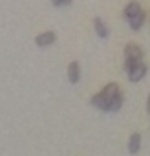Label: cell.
I'll list each match as a JSON object with an SVG mask.
<instances>
[{"label": "cell", "instance_id": "cell-10", "mask_svg": "<svg viewBox=\"0 0 150 156\" xmlns=\"http://www.w3.org/2000/svg\"><path fill=\"white\" fill-rule=\"evenodd\" d=\"M123 101H124V96H123V92H119V94L110 101V105H108V112H117V110H121Z\"/></svg>", "mask_w": 150, "mask_h": 156}, {"label": "cell", "instance_id": "cell-1", "mask_svg": "<svg viewBox=\"0 0 150 156\" xmlns=\"http://www.w3.org/2000/svg\"><path fill=\"white\" fill-rule=\"evenodd\" d=\"M137 61H143V50L137 44H128L124 48V70H128Z\"/></svg>", "mask_w": 150, "mask_h": 156}, {"label": "cell", "instance_id": "cell-9", "mask_svg": "<svg viewBox=\"0 0 150 156\" xmlns=\"http://www.w3.org/2000/svg\"><path fill=\"white\" fill-rule=\"evenodd\" d=\"M141 11V4L139 2H135V0H134V2H130L126 8H124V19L128 20V19H132L134 15H137Z\"/></svg>", "mask_w": 150, "mask_h": 156}, {"label": "cell", "instance_id": "cell-4", "mask_svg": "<svg viewBox=\"0 0 150 156\" xmlns=\"http://www.w3.org/2000/svg\"><path fill=\"white\" fill-rule=\"evenodd\" d=\"M68 79H70L71 85L79 83V79H81V66L77 64V61L70 62V66H68Z\"/></svg>", "mask_w": 150, "mask_h": 156}, {"label": "cell", "instance_id": "cell-2", "mask_svg": "<svg viewBox=\"0 0 150 156\" xmlns=\"http://www.w3.org/2000/svg\"><path fill=\"white\" fill-rule=\"evenodd\" d=\"M126 73H128V79H130L132 83L141 81L143 77L146 75V64H145L143 61H137L135 64H132V66L126 70Z\"/></svg>", "mask_w": 150, "mask_h": 156}, {"label": "cell", "instance_id": "cell-11", "mask_svg": "<svg viewBox=\"0 0 150 156\" xmlns=\"http://www.w3.org/2000/svg\"><path fill=\"white\" fill-rule=\"evenodd\" d=\"M92 105H94V107H97L99 110L108 112V103H106V99H104L101 94H97V96H94V98H92Z\"/></svg>", "mask_w": 150, "mask_h": 156}, {"label": "cell", "instance_id": "cell-7", "mask_svg": "<svg viewBox=\"0 0 150 156\" xmlns=\"http://www.w3.org/2000/svg\"><path fill=\"white\" fill-rule=\"evenodd\" d=\"M141 149V134L139 132H134L130 136V141H128V152L130 154H137Z\"/></svg>", "mask_w": 150, "mask_h": 156}, {"label": "cell", "instance_id": "cell-6", "mask_svg": "<svg viewBox=\"0 0 150 156\" xmlns=\"http://www.w3.org/2000/svg\"><path fill=\"white\" fill-rule=\"evenodd\" d=\"M145 20H146V15H145V11L141 9L137 15H134L132 19H128V26H130V30H132V31H137V30H141V28H143Z\"/></svg>", "mask_w": 150, "mask_h": 156}, {"label": "cell", "instance_id": "cell-8", "mask_svg": "<svg viewBox=\"0 0 150 156\" xmlns=\"http://www.w3.org/2000/svg\"><path fill=\"white\" fill-rule=\"evenodd\" d=\"M94 26H95V31H97V35H99L101 39H106V37L110 35L108 28L104 26V22H103L99 17H95V19H94Z\"/></svg>", "mask_w": 150, "mask_h": 156}, {"label": "cell", "instance_id": "cell-5", "mask_svg": "<svg viewBox=\"0 0 150 156\" xmlns=\"http://www.w3.org/2000/svg\"><path fill=\"white\" fill-rule=\"evenodd\" d=\"M55 33L53 31H44V33H40L37 39H35V42H37V46L39 48H46V46H51L53 42H55Z\"/></svg>", "mask_w": 150, "mask_h": 156}, {"label": "cell", "instance_id": "cell-12", "mask_svg": "<svg viewBox=\"0 0 150 156\" xmlns=\"http://www.w3.org/2000/svg\"><path fill=\"white\" fill-rule=\"evenodd\" d=\"M51 4H53L55 8H60V6H70L71 0H51Z\"/></svg>", "mask_w": 150, "mask_h": 156}, {"label": "cell", "instance_id": "cell-3", "mask_svg": "<svg viewBox=\"0 0 150 156\" xmlns=\"http://www.w3.org/2000/svg\"><path fill=\"white\" fill-rule=\"evenodd\" d=\"M119 92H121V88H119V85H117V83H108V85H106V87L99 92V94H101V96L106 99V103L110 105V101H112V99H114Z\"/></svg>", "mask_w": 150, "mask_h": 156}]
</instances>
